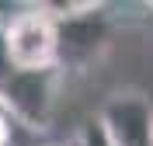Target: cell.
I'll return each mask as SVG.
<instances>
[{
  "instance_id": "6da1fadb",
  "label": "cell",
  "mask_w": 153,
  "mask_h": 146,
  "mask_svg": "<svg viewBox=\"0 0 153 146\" xmlns=\"http://www.w3.org/2000/svg\"><path fill=\"white\" fill-rule=\"evenodd\" d=\"M59 28V70L87 66L108 45V21L101 4H45Z\"/></svg>"
},
{
  "instance_id": "7a4b0ae2",
  "label": "cell",
  "mask_w": 153,
  "mask_h": 146,
  "mask_svg": "<svg viewBox=\"0 0 153 146\" xmlns=\"http://www.w3.org/2000/svg\"><path fill=\"white\" fill-rule=\"evenodd\" d=\"M7 45L18 70H52L59 66V28L49 7L21 10L7 21Z\"/></svg>"
},
{
  "instance_id": "3957f363",
  "label": "cell",
  "mask_w": 153,
  "mask_h": 146,
  "mask_svg": "<svg viewBox=\"0 0 153 146\" xmlns=\"http://www.w3.org/2000/svg\"><path fill=\"white\" fill-rule=\"evenodd\" d=\"M56 87H59V66L52 70H18L4 84L0 101L14 111L21 125L28 129H45L52 104H56Z\"/></svg>"
},
{
  "instance_id": "277c9868",
  "label": "cell",
  "mask_w": 153,
  "mask_h": 146,
  "mask_svg": "<svg viewBox=\"0 0 153 146\" xmlns=\"http://www.w3.org/2000/svg\"><path fill=\"white\" fill-rule=\"evenodd\" d=\"M97 122L111 146H153V104L139 90H118L105 97Z\"/></svg>"
},
{
  "instance_id": "5b68a950",
  "label": "cell",
  "mask_w": 153,
  "mask_h": 146,
  "mask_svg": "<svg viewBox=\"0 0 153 146\" xmlns=\"http://www.w3.org/2000/svg\"><path fill=\"white\" fill-rule=\"evenodd\" d=\"M18 73V66H14V59H10V45H7V24L0 21V90H4V84H7L10 77Z\"/></svg>"
},
{
  "instance_id": "8992f818",
  "label": "cell",
  "mask_w": 153,
  "mask_h": 146,
  "mask_svg": "<svg viewBox=\"0 0 153 146\" xmlns=\"http://www.w3.org/2000/svg\"><path fill=\"white\" fill-rule=\"evenodd\" d=\"M18 129H21V122L14 118V111L0 101V146H10V143H14V132H18Z\"/></svg>"
}]
</instances>
